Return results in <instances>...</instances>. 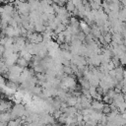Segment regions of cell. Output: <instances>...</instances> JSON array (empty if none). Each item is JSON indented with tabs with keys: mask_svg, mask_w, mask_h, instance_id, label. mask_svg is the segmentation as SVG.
<instances>
[{
	"mask_svg": "<svg viewBox=\"0 0 126 126\" xmlns=\"http://www.w3.org/2000/svg\"><path fill=\"white\" fill-rule=\"evenodd\" d=\"M18 58H19V54H18V52H14V53H12L10 56L4 58V63H5V65L9 68V67L13 66V65L17 62Z\"/></svg>",
	"mask_w": 126,
	"mask_h": 126,
	"instance_id": "cell-1",
	"label": "cell"
},
{
	"mask_svg": "<svg viewBox=\"0 0 126 126\" xmlns=\"http://www.w3.org/2000/svg\"><path fill=\"white\" fill-rule=\"evenodd\" d=\"M12 119L11 117V113L8 112V111H2L0 113V121H2L3 123H8L10 120Z\"/></svg>",
	"mask_w": 126,
	"mask_h": 126,
	"instance_id": "cell-3",
	"label": "cell"
},
{
	"mask_svg": "<svg viewBox=\"0 0 126 126\" xmlns=\"http://www.w3.org/2000/svg\"><path fill=\"white\" fill-rule=\"evenodd\" d=\"M65 4H66L65 8H66V10H67L69 13H72V12L74 11V9L76 8V6H75V5L73 4V2H72V1H70V0H69V1H67Z\"/></svg>",
	"mask_w": 126,
	"mask_h": 126,
	"instance_id": "cell-5",
	"label": "cell"
},
{
	"mask_svg": "<svg viewBox=\"0 0 126 126\" xmlns=\"http://www.w3.org/2000/svg\"><path fill=\"white\" fill-rule=\"evenodd\" d=\"M63 72L65 75H72L73 74V70L71 68V66H63Z\"/></svg>",
	"mask_w": 126,
	"mask_h": 126,
	"instance_id": "cell-7",
	"label": "cell"
},
{
	"mask_svg": "<svg viewBox=\"0 0 126 126\" xmlns=\"http://www.w3.org/2000/svg\"><path fill=\"white\" fill-rule=\"evenodd\" d=\"M101 111H102V113L103 114H108L110 111H111V108H110V105L108 104V103H104L103 104V107H102V109H101Z\"/></svg>",
	"mask_w": 126,
	"mask_h": 126,
	"instance_id": "cell-6",
	"label": "cell"
},
{
	"mask_svg": "<svg viewBox=\"0 0 126 126\" xmlns=\"http://www.w3.org/2000/svg\"><path fill=\"white\" fill-rule=\"evenodd\" d=\"M103 101L102 100H98V99H94L93 98V100H92V103H91V106H92V108L93 109H94V110H100L101 111V109H102V107H103Z\"/></svg>",
	"mask_w": 126,
	"mask_h": 126,
	"instance_id": "cell-2",
	"label": "cell"
},
{
	"mask_svg": "<svg viewBox=\"0 0 126 126\" xmlns=\"http://www.w3.org/2000/svg\"><path fill=\"white\" fill-rule=\"evenodd\" d=\"M17 64H18L19 66L23 67V68H26V67L29 65V61H27L24 57L19 56V58H18V60H17Z\"/></svg>",
	"mask_w": 126,
	"mask_h": 126,
	"instance_id": "cell-4",
	"label": "cell"
}]
</instances>
